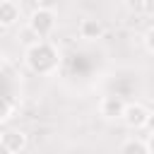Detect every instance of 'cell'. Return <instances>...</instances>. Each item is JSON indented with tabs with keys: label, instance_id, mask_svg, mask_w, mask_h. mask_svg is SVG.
Listing matches in <instances>:
<instances>
[{
	"label": "cell",
	"instance_id": "obj_5",
	"mask_svg": "<svg viewBox=\"0 0 154 154\" xmlns=\"http://www.w3.org/2000/svg\"><path fill=\"white\" fill-rule=\"evenodd\" d=\"M125 106H128V103H125L120 96H116V94H106V96L99 101V113H101L106 120H118V118H123Z\"/></svg>",
	"mask_w": 154,
	"mask_h": 154
},
{
	"label": "cell",
	"instance_id": "obj_13",
	"mask_svg": "<svg viewBox=\"0 0 154 154\" xmlns=\"http://www.w3.org/2000/svg\"><path fill=\"white\" fill-rule=\"evenodd\" d=\"M147 130H149V135H154V113H152V118H149V123H147Z\"/></svg>",
	"mask_w": 154,
	"mask_h": 154
},
{
	"label": "cell",
	"instance_id": "obj_9",
	"mask_svg": "<svg viewBox=\"0 0 154 154\" xmlns=\"http://www.w3.org/2000/svg\"><path fill=\"white\" fill-rule=\"evenodd\" d=\"M144 46H147V51L149 53H154V24L147 29V34H144Z\"/></svg>",
	"mask_w": 154,
	"mask_h": 154
},
{
	"label": "cell",
	"instance_id": "obj_1",
	"mask_svg": "<svg viewBox=\"0 0 154 154\" xmlns=\"http://www.w3.org/2000/svg\"><path fill=\"white\" fill-rule=\"evenodd\" d=\"M24 63L34 75H53L60 67V53L53 43L48 41H36L26 46L24 51Z\"/></svg>",
	"mask_w": 154,
	"mask_h": 154
},
{
	"label": "cell",
	"instance_id": "obj_2",
	"mask_svg": "<svg viewBox=\"0 0 154 154\" xmlns=\"http://www.w3.org/2000/svg\"><path fill=\"white\" fill-rule=\"evenodd\" d=\"M29 29L38 36V38H46L53 29H55V12L51 7H36L29 17Z\"/></svg>",
	"mask_w": 154,
	"mask_h": 154
},
{
	"label": "cell",
	"instance_id": "obj_11",
	"mask_svg": "<svg viewBox=\"0 0 154 154\" xmlns=\"http://www.w3.org/2000/svg\"><path fill=\"white\" fill-rule=\"evenodd\" d=\"M10 116H12V103H10V99H5V103H2V116H0V118H2V123H5Z\"/></svg>",
	"mask_w": 154,
	"mask_h": 154
},
{
	"label": "cell",
	"instance_id": "obj_6",
	"mask_svg": "<svg viewBox=\"0 0 154 154\" xmlns=\"http://www.w3.org/2000/svg\"><path fill=\"white\" fill-rule=\"evenodd\" d=\"M19 14H22V10H19V5L14 0H2L0 2V26L2 29L14 26L19 22Z\"/></svg>",
	"mask_w": 154,
	"mask_h": 154
},
{
	"label": "cell",
	"instance_id": "obj_10",
	"mask_svg": "<svg viewBox=\"0 0 154 154\" xmlns=\"http://www.w3.org/2000/svg\"><path fill=\"white\" fill-rule=\"evenodd\" d=\"M140 10L147 17H154V0H140Z\"/></svg>",
	"mask_w": 154,
	"mask_h": 154
},
{
	"label": "cell",
	"instance_id": "obj_7",
	"mask_svg": "<svg viewBox=\"0 0 154 154\" xmlns=\"http://www.w3.org/2000/svg\"><path fill=\"white\" fill-rule=\"evenodd\" d=\"M79 36H82V38H87V41H96V38H101V36H103V24H101L99 19L87 17V19H82V22H79Z\"/></svg>",
	"mask_w": 154,
	"mask_h": 154
},
{
	"label": "cell",
	"instance_id": "obj_3",
	"mask_svg": "<svg viewBox=\"0 0 154 154\" xmlns=\"http://www.w3.org/2000/svg\"><path fill=\"white\" fill-rule=\"evenodd\" d=\"M149 118H152V111L144 106V103H128L125 106V113H123V123L130 128V130H140V128H147V123H149Z\"/></svg>",
	"mask_w": 154,
	"mask_h": 154
},
{
	"label": "cell",
	"instance_id": "obj_4",
	"mask_svg": "<svg viewBox=\"0 0 154 154\" xmlns=\"http://www.w3.org/2000/svg\"><path fill=\"white\" fill-rule=\"evenodd\" d=\"M26 132L24 130H14V128H5L0 135V147L7 149L10 154H19L26 149Z\"/></svg>",
	"mask_w": 154,
	"mask_h": 154
},
{
	"label": "cell",
	"instance_id": "obj_12",
	"mask_svg": "<svg viewBox=\"0 0 154 154\" xmlns=\"http://www.w3.org/2000/svg\"><path fill=\"white\" fill-rule=\"evenodd\" d=\"M144 142H147V149H149V154H154V135H149Z\"/></svg>",
	"mask_w": 154,
	"mask_h": 154
},
{
	"label": "cell",
	"instance_id": "obj_8",
	"mask_svg": "<svg viewBox=\"0 0 154 154\" xmlns=\"http://www.w3.org/2000/svg\"><path fill=\"white\" fill-rule=\"evenodd\" d=\"M120 154H149L147 149V142L144 140H137V137H130L120 144Z\"/></svg>",
	"mask_w": 154,
	"mask_h": 154
}]
</instances>
